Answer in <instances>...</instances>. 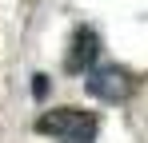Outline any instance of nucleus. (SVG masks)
I'll use <instances>...</instances> for the list:
<instances>
[{"label":"nucleus","mask_w":148,"mask_h":143,"mask_svg":"<svg viewBox=\"0 0 148 143\" xmlns=\"http://www.w3.org/2000/svg\"><path fill=\"white\" fill-rule=\"evenodd\" d=\"M100 56V36L92 32V28H76L72 40H68V56H64V68L72 72H92V64H96Z\"/></svg>","instance_id":"nucleus-3"},{"label":"nucleus","mask_w":148,"mask_h":143,"mask_svg":"<svg viewBox=\"0 0 148 143\" xmlns=\"http://www.w3.org/2000/svg\"><path fill=\"white\" fill-rule=\"evenodd\" d=\"M88 95H96L104 103H124L128 95L136 92V80H132V72L120 68V64H108V68H92L88 72Z\"/></svg>","instance_id":"nucleus-2"},{"label":"nucleus","mask_w":148,"mask_h":143,"mask_svg":"<svg viewBox=\"0 0 148 143\" xmlns=\"http://www.w3.org/2000/svg\"><path fill=\"white\" fill-rule=\"evenodd\" d=\"M36 135H48L56 143H96L100 119L84 107H56L36 119Z\"/></svg>","instance_id":"nucleus-1"},{"label":"nucleus","mask_w":148,"mask_h":143,"mask_svg":"<svg viewBox=\"0 0 148 143\" xmlns=\"http://www.w3.org/2000/svg\"><path fill=\"white\" fill-rule=\"evenodd\" d=\"M48 76H32V95H36V99H44V95H48Z\"/></svg>","instance_id":"nucleus-4"}]
</instances>
